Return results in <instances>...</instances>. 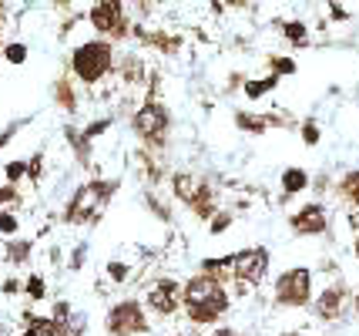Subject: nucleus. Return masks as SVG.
<instances>
[{"label":"nucleus","mask_w":359,"mask_h":336,"mask_svg":"<svg viewBox=\"0 0 359 336\" xmlns=\"http://www.w3.org/2000/svg\"><path fill=\"white\" fill-rule=\"evenodd\" d=\"M313 189H316V192H323V189H326V175H316V182H313Z\"/></svg>","instance_id":"79ce46f5"},{"label":"nucleus","mask_w":359,"mask_h":336,"mask_svg":"<svg viewBox=\"0 0 359 336\" xmlns=\"http://www.w3.org/2000/svg\"><path fill=\"white\" fill-rule=\"evenodd\" d=\"M24 293L31 296L34 303H41V300L47 296V279L41 276V272H31V276L24 279Z\"/></svg>","instance_id":"b1692460"},{"label":"nucleus","mask_w":359,"mask_h":336,"mask_svg":"<svg viewBox=\"0 0 359 336\" xmlns=\"http://www.w3.org/2000/svg\"><path fill=\"white\" fill-rule=\"evenodd\" d=\"M31 253H34V242L31 239H7L4 246V259L11 262V266H24V262H31Z\"/></svg>","instance_id":"aec40b11"},{"label":"nucleus","mask_w":359,"mask_h":336,"mask_svg":"<svg viewBox=\"0 0 359 336\" xmlns=\"http://www.w3.org/2000/svg\"><path fill=\"white\" fill-rule=\"evenodd\" d=\"M0 58H4V41H0Z\"/></svg>","instance_id":"09e8293b"},{"label":"nucleus","mask_w":359,"mask_h":336,"mask_svg":"<svg viewBox=\"0 0 359 336\" xmlns=\"http://www.w3.org/2000/svg\"><path fill=\"white\" fill-rule=\"evenodd\" d=\"M353 253H356V259H359V232H356V242H353Z\"/></svg>","instance_id":"a18cd8bd"},{"label":"nucleus","mask_w":359,"mask_h":336,"mask_svg":"<svg viewBox=\"0 0 359 336\" xmlns=\"http://www.w3.org/2000/svg\"><path fill=\"white\" fill-rule=\"evenodd\" d=\"M151 4H172V0H151Z\"/></svg>","instance_id":"de8ad7c7"},{"label":"nucleus","mask_w":359,"mask_h":336,"mask_svg":"<svg viewBox=\"0 0 359 336\" xmlns=\"http://www.w3.org/2000/svg\"><path fill=\"white\" fill-rule=\"evenodd\" d=\"M88 249H91L88 242H78V246H74V253H71V259H67V269L71 272L84 269V262H88Z\"/></svg>","instance_id":"c756f323"},{"label":"nucleus","mask_w":359,"mask_h":336,"mask_svg":"<svg viewBox=\"0 0 359 336\" xmlns=\"http://www.w3.org/2000/svg\"><path fill=\"white\" fill-rule=\"evenodd\" d=\"M175 336H182V333H175Z\"/></svg>","instance_id":"8fccbe9b"},{"label":"nucleus","mask_w":359,"mask_h":336,"mask_svg":"<svg viewBox=\"0 0 359 336\" xmlns=\"http://www.w3.org/2000/svg\"><path fill=\"white\" fill-rule=\"evenodd\" d=\"M279 336H306L302 330H289V333H279Z\"/></svg>","instance_id":"c03bdc74"},{"label":"nucleus","mask_w":359,"mask_h":336,"mask_svg":"<svg viewBox=\"0 0 359 336\" xmlns=\"http://www.w3.org/2000/svg\"><path fill=\"white\" fill-rule=\"evenodd\" d=\"M235 128L245 131V135H266L269 131V118L266 114H252V112H235L232 114Z\"/></svg>","instance_id":"6ab92c4d"},{"label":"nucleus","mask_w":359,"mask_h":336,"mask_svg":"<svg viewBox=\"0 0 359 336\" xmlns=\"http://www.w3.org/2000/svg\"><path fill=\"white\" fill-rule=\"evenodd\" d=\"M329 17H332V20H349V11H346L339 0H329Z\"/></svg>","instance_id":"4c0bfd02"},{"label":"nucleus","mask_w":359,"mask_h":336,"mask_svg":"<svg viewBox=\"0 0 359 336\" xmlns=\"http://www.w3.org/2000/svg\"><path fill=\"white\" fill-rule=\"evenodd\" d=\"M279 88V74H266V78H249L242 84V95L249 98V101H259V98L272 95Z\"/></svg>","instance_id":"a211bd4d"},{"label":"nucleus","mask_w":359,"mask_h":336,"mask_svg":"<svg viewBox=\"0 0 359 336\" xmlns=\"http://www.w3.org/2000/svg\"><path fill=\"white\" fill-rule=\"evenodd\" d=\"M279 189H282V195H285V199L302 195L306 189H313V175H309L306 168H299V165H289V168H282Z\"/></svg>","instance_id":"4468645a"},{"label":"nucleus","mask_w":359,"mask_h":336,"mask_svg":"<svg viewBox=\"0 0 359 336\" xmlns=\"http://www.w3.org/2000/svg\"><path fill=\"white\" fill-rule=\"evenodd\" d=\"M269 276V249L266 246H249L238 249L232 259V283L238 286V293L255 289Z\"/></svg>","instance_id":"0eeeda50"},{"label":"nucleus","mask_w":359,"mask_h":336,"mask_svg":"<svg viewBox=\"0 0 359 336\" xmlns=\"http://www.w3.org/2000/svg\"><path fill=\"white\" fill-rule=\"evenodd\" d=\"M4 178H7L11 185H17V182H24V178H27V161H20V159L7 161V165H4Z\"/></svg>","instance_id":"c85d7f7f"},{"label":"nucleus","mask_w":359,"mask_h":336,"mask_svg":"<svg viewBox=\"0 0 359 336\" xmlns=\"http://www.w3.org/2000/svg\"><path fill=\"white\" fill-rule=\"evenodd\" d=\"M131 131L141 138L144 148L165 152L168 148V131H172V112L158 98H144L131 114Z\"/></svg>","instance_id":"20e7f679"},{"label":"nucleus","mask_w":359,"mask_h":336,"mask_svg":"<svg viewBox=\"0 0 359 336\" xmlns=\"http://www.w3.org/2000/svg\"><path fill=\"white\" fill-rule=\"evenodd\" d=\"M353 309H356V313H359V293H356V300H353Z\"/></svg>","instance_id":"49530a36"},{"label":"nucleus","mask_w":359,"mask_h":336,"mask_svg":"<svg viewBox=\"0 0 359 336\" xmlns=\"http://www.w3.org/2000/svg\"><path fill=\"white\" fill-rule=\"evenodd\" d=\"M88 24L108 41H128L135 31V20L125 11V4H108V0H94L88 11Z\"/></svg>","instance_id":"423d86ee"},{"label":"nucleus","mask_w":359,"mask_h":336,"mask_svg":"<svg viewBox=\"0 0 359 336\" xmlns=\"http://www.w3.org/2000/svg\"><path fill=\"white\" fill-rule=\"evenodd\" d=\"M114 74L125 81V84H144V78H148V65H144V58L141 54H135V51H128V54H121L118 58V67H114Z\"/></svg>","instance_id":"ddd939ff"},{"label":"nucleus","mask_w":359,"mask_h":336,"mask_svg":"<svg viewBox=\"0 0 359 336\" xmlns=\"http://www.w3.org/2000/svg\"><path fill=\"white\" fill-rule=\"evenodd\" d=\"M279 31L292 48H306V44H309V27H306V20H282Z\"/></svg>","instance_id":"412c9836"},{"label":"nucleus","mask_w":359,"mask_h":336,"mask_svg":"<svg viewBox=\"0 0 359 336\" xmlns=\"http://www.w3.org/2000/svg\"><path fill=\"white\" fill-rule=\"evenodd\" d=\"M118 67L114 58V41L108 37H91V41H81L78 48L71 51V74L74 81H81L84 88H97L101 81H108Z\"/></svg>","instance_id":"f03ea898"},{"label":"nucleus","mask_w":359,"mask_h":336,"mask_svg":"<svg viewBox=\"0 0 359 336\" xmlns=\"http://www.w3.org/2000/svg\"><path fill=\"white\" fill-rule=\"evenodd\" d=\"M111 125H114L111 118H97V121H91V125L84 128V138H88V142H94L97 135H104V131H111Z\"/></svg>","instance_id":"f704fd0d"},{"label":"nucleus","mask_w":359,"mask_h":336,"mask_svg":"<svg viewBox=\"0 0 359 336\" xmlns=\"http://www.w3.org/2000/svg\"><path fill=\"white\" fill-rule=\"evenodd\" d=\"M131 37L138 41V44H144V48L158 51V54H165V58H175V54H182V34H172V31H151V27H144L141 20H135V31H131Z\"/></svg>","instance_id":"f8f14e48"},{"label":"nucleus","mask_w":359,"mask_h":336,"mask_svg":"<svg viewBox=\"0 0 359 336\" xmlns=\"http://www.w3.org/2000/svg\"><path fill=\"white\" fill-rule=\"evenodd\" d=\"M299 135H302V142L306 145H319V138H323L319 121H316V118H306V121H302V128H299Z\"/></svg>","instance_id":"7c9ffc66"},{"label":"nucleus","mask_w":359,"mask_h":336,"mask_svg":"<svg viewBox=\"0 0 359 336\" xmlns=\"http://www.w3.org/2000/svg\"><path fill=\"white\" fill-rule=\"evenodd\" d=\"M44 178V152H37V155H31V161H27V182H41Z\"/></svg>","instance_id":"2f4dec72"},{"label":"nucleus","mask_w":359,"mask_h":336,"mask_svg":"<svg viewBox=\"0 0 359 336\" xmlns=\"http://www.w3.org/2000/svg\"><path fill=\"white\" fill-rule=\"evenodd\" d=\"M104 330H108V336H144L151 330V323H148V313L138 300H121L108 309Z\"/></svg>","instance_id":"6e6552de"},{"label":"nucleus","mask_w":359,"mask_h":336,"mask_svg":"<svg viewBox=\"0 0 359 336\" xmlns=\"http://www.w3.org/2000/svg\"><path fill=\"white\" fill-rule=\"evenodd\" d=\"M54 7H61V11H67V7H71V0H54Z\"/></svg>","instance_id":"37998d69"},{"label":"nucleus","mask_w":359,"mask_h":336,"mask_svg":"<svg viewBox=\"0 0 359 336\" xmlns=\"http://www.w3.org/2000/svg\"><path fill=\"white\" fill-rule=\"evenodd\" d=\"M17 336H44V333H41L37 326H24V330H20V333H17Z\"/></svg>","instance_id":"a19ab883"},{"label":"nucleus","mask_w":359,"mask_h":336,"mask_svg":"<svg viewBox=\"0 0 359 336\" xmlns=\"http://www.w3.org/2000/svg\"><path fill=\"white\" fill-rule=\"evenodd\" d=\"M27 121H31V118H20V121H11V125H7V128L0 131V152H4V148H7V145L14 142V138H17V131L24 128V125H27Z\"/></svg>","instance_id":"72a5a7b5"},{"label":"nucleus","mask_w":359,"mask_h":336,"mask_svg":"<svg viewBox=\"0 0 359 336\" xmlns=\"http://www.w3.org/2000/svg\"><path fill=\"white\" fill-rule=\"evenodd\" d=\"M50 95H54V105L61 112H67V114L78 112V91H74V81L67 78V74H61V78L50 84Z\"/></svg>","instance_id":"2eb2a0df"},{"label":"nucleus","mask_w":359,"mask_h":336,"mask_svg":"<svg viewBox=\"0 0 359 336\" xmlns=\"http://www.w3.org/2000/svg\"><path fill=\"white\" fill-rule=\"evenodd\" d=\"M205 178L191 175V172H175L172 175V195L178 199V202H185V206H191V199L198 195V189H202Z\"/></svg>","instance_id":"dca6fc26"},{"label":"nucleus","mask_w":359,"mask_h":336,"mask_svg":"<svg viewBox=\"0 0 359 336\" xmlns=\"http://www.w3.org/2000/svg\"><path fill=\"white\" fill-rule=\"evenodd\" d=\"M20 206V192H17V185H0V208H14Z\"/></svg>","instance_id":"473e14b6"},{"label":"nucleus","mask_w":359,"mask_h":336,"mask_svg":"<svg viewBox=\"0 0 359 336\" xmlns=\"http://www.w3.org/2000/svg\"><path fill=\"white\" fill-rule=\"evenodd\" d=\"M0 293H4V296H17V293H24V283L11 276V279H4V283H0Z\"/></svg>","instance_id":"e433bc0d"},{"label":"nucleus","mask_w":359,"mask_h":336,"mask_svg":"<svg viewBox=\"0 0 359 336\" xmlns=\"http://www.w3.org/2000/svg\"><path fill=\"white\" fill-rule=\"evenodd\" d=\"M104 272H108V279L114 286H121V283H128V276H131V266H128L125 259H111L108 266H104Z\"/></svg>","instance_id":"bb28decb"},{"label":"nucleus","mask_w":359,"mask_h":336,"mask_svg":"<svg viewBox=\"0 0 359 336\" xmlns=\"http://www.w3.org/2000/svg\"><path fill=\"white\" fill-rule=\"evenodd\" d=\"M289 229L296 232V236H326L329 232V208L323 202H306V206H299L292 215H289Z\"/></svg>","instance_id":"9d476101"},{"label":"nucleus","mask_w":359,"mask_h":336,"mask_svg":"<svg viewBox=\"0 0 359 336\" xmlns=\"http://www.w3.org/2000/svg\"><path fill=\"white\" fill-rule=\"evenodd\" d=\"M17 232H20V219H17L11 208H0V236L4 239H14Z\"/></svg>","instance_id":"cd10ccee"},{"label":"nucleus","mask_w":359,"mask_h":336,"mask_svg":"<svg viewBox=\"0 0 359 336\" xmlns=\"http://www.w3.org/2000/svg\"><path fill=\"white\" fill-rule=\"evenodd\" d=\"M225 272H195L182 283V303L191 326H215L232 306V293L225 286Z\"/></svg>","instance_id":"f257e3e1"},{"label":"nucleus","mask_w":359,"mask_h":336,"mask_svg":"<svg viewBox=\"0 0 359 336\" xmlns=\"http://www.w3.org/2000/svg\"><path fill=\"white\" fill-rule=\"evenodd\" d=\"M121 178H88L84 185H78V192L67 199L64 206V222L67 225H94L104 208H108L111 195L118 192Z\"/></svg>","instance_id":"7ed1b4c3"},{"label":"nucleus","mask_w":359,"mask_h":336,"mask_svg":"<svg viewBox=\"0 0 359 336\" xmlns=\"http://www.w3.org/2000/svg\"><path fill=\"white\" fill-rule=\"evenodd\" d=\"M144 306L155 316H178L185 303H182V283L172 276H158L155 283H148L144 289Z\"/></svg>","instance_id":"1a4fd4ad"},{"label":"nucleus","mask_w":359,"mask_h":336,"mask_svg":"<svg viewBox=\"0 0 359 336\" xmlns=\"http://www.w3.org/2000/svg\"><path fill=\"white\" fill-rule=\"evenodd\" d=\"M208 336H238V333H235V330H229V326H215Z\"/></svg>","instance_id":"ea45409f"},{"label":"nucleus","mask_w":359,"mask_h":336,"mask_svg":"<svg viewBox=\"0 0 359 336\" xmlns=\"http://www.w3.org/2000/svg\"><path fill=\"white\" fill-rule=\"evenodd\" d=\"M313 269L306 266H292V269H282L276 276V286H272V303L282 309H306L313 306Z\"/></svg>","instance_id":"39448f33"},{"label":"nucleus","mask_w":359,"mask_h":336,"mask_svg":"<svg viewBox=\"0 0 359 336\" xmlns=\"http://www.w3.org/2000/svg\"><path fill=\"white\" fill-rule=\"evenodd\" d=\"M64 138L71 142V148H74V155H78L81 165H91V142L84 138V131H74L67 125V128H64Z\"/></svg>","instance_id":"4be33fe9"},{"label":"nucleus","mask_w":359,"mask_h":336,"mask_svg":"<svg viewBox=\"0 0 359 336\" xmlns=\"http://www.w3.org/2000/svg\"><path fill=\"white\" fill-rule=\"evenodd\" d=\"M336 195H339L349 208H359V168H349V172L336 182Z\"/></svg>","instance_id":"f3484780"},{"label":"nucleus","mask_w":359,"mask_h":336,"mask_svg":"<svg viewBox=\"0 0 359 336\" xmlns=\"http://www.w3.org/2000/svg\"><path fill=\"white\" fill-rule=\"evenodd\" d=\"M50 316H54L57 323H67L71 316H74V309H71V303H67V300H57V303H54V309H50Z\"/></svg>","instance_id":"c9c22d12"},{"label":"nucleus","mask_w":359,"mask_h":336,"mask_svg":"<svg viewBox=\"0 0 359 336\" xmlns=\"http://www.w3.org/2000/svg\"><path fill=\"white\" fill-rule=\"evenodd\" d=\"M269 67H272V74H279V78H292L299 71V65L292 61V58H285V54H269Z\"/></svg>","instance_id":"5701e85b"},{"label":"nucleus","mask_w":359,"mask_h":336,"mask_svg":"<svg viewBox=\"0 0 359 336\" xmlns=\"http://www.w3.org/2000/svg\"><path fill=\"white\" fill-rule=\"evenodd\" d=\"M225 7H235V11H245L249 7V0H222Z\"/></svg>","instance_id":"58836bf2"},{"label":"nucleus","mask_w":359,"mask_h":336,"mask_svg":"<svg viewBox=\"0 0 359 336\" xmlns=\"http://www.w3.org/2000/svg\"><path fill=\"white\" fill-rule=\"evenodd\" d=\"M346 300H349V289L339 286V283H329L313 300V316L319 323H336L346 313Z\"/></svg>","instance_id":"9b49d317"},{"label":"nucleus","mask_w":359,"mask_h":336,"mask_svg":"<svg viewBox=\"0 0 359 336\" xmlns=\"http://www.w3.org/2000/svg\"><path fill=\"white\" fill-rule=\"evenodd\" d=\"M235 215L229 212V208H219L215 215H212V222H208V236H225L229 229H232Z\"/></svg>","instance_id":"a878e982"},{"label":"nucleus","mask_w":359,"mask_h":336,"mask_svg":"<svg viewBox=\"0 0 359 336\" xmlns=\"http://www.w3.org/2000/svg\"><path fill=\"white\" fill-rule=\"evenodd\" d=\"M27 44H20V41H11V44H4V61L7 65H14V67H20V65H27Z\"/></svg>","instance_id":"393cba45"}]
</instances>
